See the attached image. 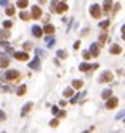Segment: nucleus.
Listing matches in <instances>:
<instances>
[{
    "mask_svg": "<svg viewBox=\"0 0 125 133\" xmlns=\"http://www.w3.org/2000/svg\"><path fill=\"white\" fill-rule=\"evenodd\" d=\"M71 95H73V89H71V87H68V89H65V90H64V97L70 98Z\"/></svg>",
    "mask_w": 125,
    "mask_h": 133,
    "instance_id": "21",
    "label": "nucleus"
},
{
    "mask_svg": "<svg viewBox=\"0 0 125 133\" xmlns=\"http://www.w3.org/2000/svg\"><path fill=\"white\" fill-rule=\"evenodd\" d=\"M82 84H84L82 81H79V79H75V81H73V87H75V89H81V87H82Z\"/></svg>",
    "mask_w": 125,
    "mask_h": 133,
    "instance_id": "20",
    "label": "nucleus"
},
{
    "mask_svg": "<svg viewBox=\"0 0 125 133\" xmlns=\"http://www.w3.org/2000/svg\"><path fill=\"white\" fill-rule=\"evenodd\" d=\"M79 70H81V71H89V70H92V65H89V63H81V65H79Z\"/></svg>",
    "mask_w": 125,
    "mask_h": 133,
    "instance_id": "17",
    "label": "nucleus"
},
{
    "mask_svg": "<svg viewBox=\"0 0 125 133\" xmlns=\"http://www.w3.org/2000/svg\"><path fill=\"white\" fill-rule=\"evenodd\" d=\"M32 46H33V44H32L30 41H27V43H24V49H25V51H30Z\"/></svg>",
    "mask_w": 125,
    "mask_h": 133,
    "instance_id": "26",
    "label": "nucleus"
},
{
    "mask_svg": "<svg viewBox=\"0 0 125 133\" xmlns=\"http://www.w3.org/2000/svg\"><path fill=\"white\" fill-rule=\"evenodd\" d=\"M6 119V116H5V112L2 111V109H0V122H2V120H5Z\"/></svg>",
    "mask_w": 125,
    "mask_h": 133,
    "instance_id": "30",
    "label": "nucleus"
},
{
    "mask_svg": "<svg viewBox=\"0 0 125 133\" xmlns=\"http://www.w3.org/2000/svg\"><path fill=\"white\" fill-rule=\"evenodd\" d=\"M0 38H2V40H8V38H10V32H8L6 28L0 30Z\"/></svg>",
    "mask_w": 125,
    "mask_h": 133,
    "instance_id": "14",
    "label": "nucleus"
},
{
    "mask_svg": "<svg viewBox=\"0 0 125 133\" xmlns=\"http://www.w3.org/2000/svg\"><path fill=\"white\" fill-rule=\"evenodd\" d=\"M6 14L8 16H13L14 14V6H6Z\"/></svg>",
    "mask_w": 125,
    "mask_h": 133,
    "instance_id": "23",
    "label": "nucleus"
},
{
    "mask_svg": "<svg viewBox=\"0 0 125 133\" xmlns=\"http://www.w3.org/2000/svg\"><path fill=\"white\" fill-rule=\"evenodd\" d=\"M3 27H5L6 30H8V28L11 27V22H10V21H5V22H3Z\"/></svg>",
    "mask_w": 125,
    "mask_h": 133,
    "instance_id": "29",
    "label": "nucleus"
},
{
    "mask_svg": "<svg viewBox=\"0 0 125 133\" xmlns=\"http://www.w3.org/2000/svg\"><path fill=\"white\" fill-rule=\"evenodd\" d=\"M119 8H120V5H116V6H114V13H117V11H119Z\"/></svg>",
    "mask_w": 125,
    "mask_h": 133,
    "instance_id": "35",
    "label": "nucleus"
},
{
    "mask_svg": "<svg viewBox=\"0 0 125 133\" xmlns=\"http://www.w3.org/2000/svg\"><path fill=\"white\" fill-rule=\"evenodd\" d=\"M111 95H112V92H111L109 89H106V90H103V93H101V97H103L105 100H108V98L111 97Z\"/></svg>",
    "mask_w": 125,
    "mask_h": 133,
    "instance_id": "19",
    "label": "nucleus"
},
{
    "mask_svg": "<svg viewBox=\"0 0 125 133\" xmlns=\"http://www.w3.org/2000/svg\"><path fill=\"white\" fill-rule=\"evenodd\" d=\"M67 5L65 3H59V5H56V13H65L67 11Z\"/></svg>",
    "mask_w": 125,
    "mask_h": 133,
    "instance_id": "8",
    "label": "nucleus"
},
{
    "mask_svg": "<svg viewBox=\"0 0 125 133\" xmlns=\"http://www.w3.org/2000/svg\"><path fill=\"white\" fill-rule=\"evenodd\" d=\"M30 68H32V70H38V68H40V59H38V57H37L33 62H30Z\"/></svg>",
    "mask_w": 125,
    "mask_h": 133,
    "instance_id": "9",
    "label": "nucleus"
},
{
    "mask_svg": "<svg viewBox=\"0 0 125 133\" xmlns=\"http://www.w3.org/2000/svg\"><path fill=\"white\" fill-rule=\"evenodd\" d=\"M108 25H109V21H105V22H101V24H100V27H101V28H106Z\"/></svg>",
    "mask_w": 125,
    "mask_h": 133,
    "instance_id": "31",
    "label": "nucleus"
},
{
    "mask_svg": "<svg viewBox=\"0 0 125 133\" xmlns=\"http://www.w3.org/2000/svg\"><path fill=\"white\" fill-rule=\"evenodd\" d=\"M57 55L60 57V59H65V57H67V52H65V51H57Z\"/></svg>",
    "mask_w": 125,
    "mask_h": 133,
    "instance_id": "27",
    "label": "nucleus"
},
{
    "mask_svg": "<svg viewBox=\"0 0 125 133\" xmlns=\"http://www.w3.org/2000/svg\"><path fill=\"white\" fill-rule=\"evenodd\" d=\"M109 81H112V74L109 71H105L100 78V82H109Z\"/></svg>",
    "mask_w": 125,
    "mask_h": 133,
    "instance_id": "5",
    "label": "nucleus"
},
{
    "mask_svg": "<svg viewBox=\"0 0 125 133\" xmlns=\"http://www.w3.org/2000/svg\"><path fill=\"white\" fill-rule=\"evenodd\" d=\"M27 0H17V6H19V8H25V6H27Z\"/></svg>",
    "mask_w": 125,
    "mask_h": 133,
    "instance_id": "22",
    "label": "nucleus"
},
{
    "mask_svg": "<svg viewBox=\"0 0 125 133\" xmlns=\"http://www.w3.org/2000/svg\"><path fill=\"white\" fill-rule=\"evenodd\" d=\"M79 46H81V43H79V41H76V43H75V46H73V48H75V49H78V48H79Z\"/></svg>",
    "mask_w": 125,
    "mask_h": 133,
    "instance_id": "32",
    "label": "nucleus"
},
{
    "mask_svg": "<svg viewBox=\"0 0 125 133\" xmlns=\"http://www.w3.org/2000/svg\"><path fill=\"white\" fill-rule=\"evenodd\" d=\"M0 3H2V5H6V0H0Z\"/></svg>",
    "mask_w": 125,
    "mask_h": 133,
    "instance_id": "36",
    "label": "nucleus"
},
{
    "mask_svg": "<svg viewBox=\"0 0 125 133\" xmlns=\"http://www.w3.org/2000/svg\"><path fill=\"white\" fill-rule=\"evenodd\" d=\"M32 106H33V103H27V104H25V106L22 108V112H21V116H25V114H27V112L32 109Z\"/></svg>",
    "mask_w": 125,
    "mask_h": 133,
    "instance_id": "10",
    "label": "nucleus"
},
{
    "mask_svg": "<svg viewBox=\"0 0 125 133\" xmlns=\"http://www.w3.org/2000/svg\"><path fill=\"white\" fill-rule=\"evenodd\" d=\"M19 16H21V19H24V21H27V19H30V14H29V13H25V11H22Z\"/></svg>",
    "mask_w": 125,
    "mask_h": 133,
    "instance_id": "24",
    "label": "nucleus"
},
{
    "mask_svg": "<svg viewBox=\"0 0 125 133\" xmlns=\"http://www.w3.org/2000/svg\"><path fill=\"white\" fill-rule=\"evenodd\" d=\"M52 112L57 114V112H59V108H57V106H54V108H52Z\"/></svg>",
    "mask_w": 125,
    "mask_h": 133,
    "instance_id": "33",
    "label": "nucleus"
},
{
    "mask_svg": "<svg viewBox=\"0 0 125 133\" xmlns=\"http://www.w3.org/2000/svg\"><path fill=\"white\" fill-rule=\"evenodd\" d=\"M108 41H109L108 33H101L100 35V44H105V43H108Z\"/></svg>",
    "mask_w": 125,
    "mask_h": 133,
    "instance_id": "15",
    "label": "nucleus"
},
{
    "mask_svg": "<svg viewBox=\"0 0 125 133\" xmlns=\"http://www.w3.org/2000/svg\"><path fill=\"white\" fill-rule=\"evenodd\" d=\"M17 78H19V71H16V70L5 73V79H8V81H13V79H17Z\"/></svg>",
    "mask_w": 125,
    "mask_h": 133,
    "instance_id": "3",
    "label": "nucleus"
},
{
    "mask_svg": "<svg viewBox=\"0 0 125 133\" xmlns=\"http://www.w3.org/2000/svg\"><path fill=\"white\" fill-rule=\"evenodd\" d=\"M0 46H2V48H6V46H8V43H5V41H0Z\"/></svg>",
    "mask_w": 125,
    "mask_h": 133,
    "instance_id": "34",
    "label": "nucleus"
},
{
    "mask_svg": "<svg viewBox=\"0 0 125 133\" xmlns=\"http://www.w3.org/2000/svg\"><path fill=\"white\" fill-rule=\"evenodd\" d=\"M8 65H10V60H8L6 57H2V59H0V68H6Z\"/></svg>",
    "mask_w": 125,
    "mask_h": 133,
    "instance_id": "13",
    "label": "nucleus"
},
{
    "mask_svg": "<svg viewBox=\"0 0 125 133\" xmlns=\"http://www.w3.org/2000/svg\"><path fill=\"white\" fill-rule=\"evenodd\" d=\"M25 90H27V87H25V86H21L19 90H17V95H24V93H25Z\"/></svg>",
    "mask_w": 125,
    "mask_h": 133,
    "instance_id": "25",
    "label": "nucleus"
},
{
    "mask_svg": "<svg viewBox=\"0 0 125 133\" xmlns=\"http://www.w3.org/2000/svg\"><path fill=\"white\" fill-rule=\"evenodd\" d=\"M119 104V98L116 97H109L108 100H106V109H114L116 106Z\"/></svg>",
    "mask_w": 125,
    "mask_h": 133,
    "instance_id": "1",
    "label": "nucleus"
},
{
    "mask_svg": "<svg viewBox=\"0 0 125 133\" xmlns=\"http://www.w3.org/2000/svg\"><path fill=\"white\" fill-rule=\"evenodd\" d=\"M98 52H100V49H98V44H92L90 46V52H89V54H92V55H98Z\"/></svg>",
    "mask_w": 125,
    "mask_h": 133,
    "instance_id": "11",
    "label": "nucleus"
},
{
    "mask_svg": "<svg viewBox=\"0 0 125 133\" xmlns=\"http://www.w3.org/2000/svg\"><path fill=\"white\" fill-rule=\"evenodd\" d=\"M41 32H43V33H46V35H52V33L56 32V27H54V25H51V24H48V25H44V28H43Z\"/></svg>",
    "mask_w": 125,
    "mask_h": 133,
    "instance_id": "6",
    "label": "nucleus"
},
{
    "mask_svg": "<svg viewBox=\"0 0 125 133\" xmlns=\"http://www.w3.org/2000/svg\"><path fill=\"white\" fill-rule=\"evenodd\" d=\"M30 17L40 19V17H41V8H40V6H32V14H30Z\"/></svg>",
    "mask_w": 125,
    "mask_h": 133,
    "instance_id": "4",
    "label": "nucleus"
},
{
    "mask_svg": "<svg viewBox=\"0 0 125 133\" xmlns=\"http://www.w3.org/2000/svg\"><path fill=\"white\" fill-rule=\"evenodd\" d=\"M103 6H105V11L108 13V11H111V6H112V2H111V0H105Z\"/></svg>",
    "mask_w": 125,
    "mask_h": 133,
    "instance_id": "16",
    "label": "nucleus"
},
{
    "mask_svg": "<svg viewBox=\"0 0 125 133\" xmlns=\"http://www.w3.org/2000/svg\"><path fill=\"white\" fill-rule=\"evenodd\" d=\"M90 14H92V17L98 19V17L101 16V10H100V6H98V5H92V6H90Z\"/></svg>",
    "mask_w": 125,
    "mask_h": 133,
    "instance_id": "2",
    "label": "nucleus"
},
{
    "mask_svg": "<svg viewBox=\"0 0 125 133\" xmlns=\"http://www.w3.org/2000/svg\"><path fill=\"white\" fill-rule=\"evenodd\" d=\"M120 52H122V48H120V46L114 44V46L111 48V54H120Z\"/></svg>",
    "mask_w": 125,
    "mask_h": 133,
    "instance_id": "18",
    "label": "nucleus"
},
{
    "mask_svg": "<svg viewBox=\"0 0 125 133\" xmlns=\"http://www.w3.org/2000/svg\"><path fill=\"white\" fill-rule=\"evenodd\" d=\"M32 32H33V35H35V36H37V38H40V36H41V33H43V32H41V28H40L38 25H33V28H32Z\"/></svg>",
    "mask_w": 125,
    "mask_h": 133,
    "instance_id": "12",
    "label": "nucleus"
},
{
    "mask_svg": "<svg viewBox=\"0 0 125 133\" xmlns=\"http://www.w3.org/2000/svg\"><path fill=\"white\" fill-rule=\"evenodd\" d=\"M14 57H16L17 60H21V62H25V60L29 59L27 52H16V54H14Z\"/></svg>",
    "mask_w": 125,
    "mask_h": 133,
    "instance_id": "7",
    "label": "nucleus"
},
{
    "mask_svg": "<svg viewBox=\"0 0 125 133\" xmlns=\"http://www.w3.org/2000/svg\"><path fill=\"white\" fill-rule=\"evenodd\" d=\"M57 125H59V120L57 119H52L51 120V127H57Z\"/></svg>",
    "mask_w": 125,
    "mask_h": 133,
    "instance_id": "28",
    "label": "nucleus"
}]
</instances>
